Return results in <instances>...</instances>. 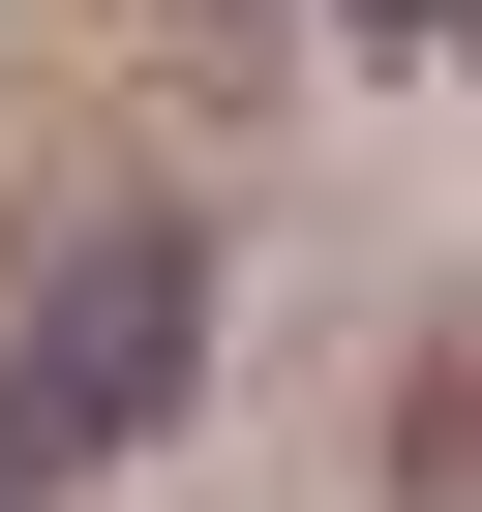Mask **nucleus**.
Returning <instances> with one entry per match:
<instances>
[{"label":"nucleus","instance_id":"1","mask_svg":"<svg viewBox=\"0 0 482 512\" xmlns=\"http://www.w3.org/2000/svg\"><path fill=\"white\" fill-rule=\"evenodd\" d=\"M392 31H482V0H392Z\"/></svg>","mask_w":482,"mask_h":512}]
</instances>
